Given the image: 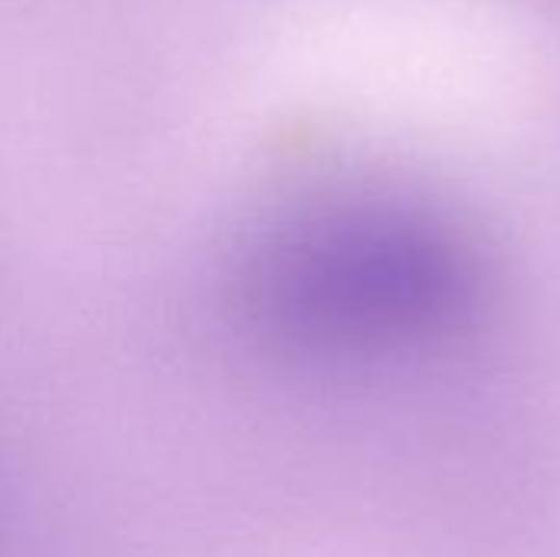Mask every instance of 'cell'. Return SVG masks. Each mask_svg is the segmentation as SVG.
<instances>
[{
	"instance_id": "obj_1",
	"label": "cell",
	"mask_w": 560,
	"mask_h": 557,
	"mask_svg": "<svg viewBox=\"0 0 560 557\" xmlns=\"http://www.w3.org/2000/svg\"><path fill=\"white\" fill-rule=\"evenodd\" d=\"M469 240L440 213L358 200L282 227L253 263L249 299L279 335L335 351L427 341L479 302Z\"/></svg>"
}]
</instances>
